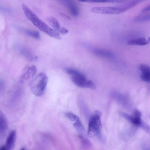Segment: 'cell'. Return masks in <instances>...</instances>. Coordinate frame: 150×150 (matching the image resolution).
<instances>
[{
	"instance_id": "1",
	"label": "cell",
	"mask_w": 150,
	"mask_h": 150,
	"mask_svg": "<svg viewBox=\"0 0 150 150\" xmlns=\"http://www.w3.org/2000/svg\"><path fill=\"white\" fill-rule=\"evenodd\" d=\"M66 73L70 75L73 83L76 86L82 88H87L95 89L96 85L91 81L87 79L85 75L74 69L66 68Z\"/></svg>"
},
{
	"instance_id": "2",
	"label": "cell",
	"mask_w": 150,
	"mask_h": 150,
	"mask_svg": "<svg viewBox=\"0 0 150 150\" xmlns=\"http://www.w3.org/2000/svg\"><path fill=\"white\" fill-rule=\"evenodd\" d=\"M135 4L131 1L124 4L116 6L95 7L91 9L94 13L109 14H117L122 13L135 6Z\"/></svg>"
},
{
	"instance_id": "3",
	"label": "cell",
	"mask_w": 150,
	"mask_h": 150,
	"mask_svg": "<svg viewBox=\"0 0 150 150\" xmlns=\"http://www.w3.org/2000/svg\"><path fill=\"white\" fill-rule=\"evenodd\" d=\"M48 81L46 74L43 72L34 78L30 83V88L32 93L36 96H42L44 93Z\"/></svg>"
},
{
	"instance_id": "4",
	"label": "cell",
	"mask_w": 150,
	"mask_h": 150,
	"mask_svg": "<svg viewBox=\"0 0 150 150\" xmlns=\"http://www.w3.org/2000/svg\"><path fill=\"white\" fill-rule=\"evenodd\" d=\"M101 116L100 112L98 111H94L91 115L89 120L87 132L88 136L94 137L100 133L102 129Z\"/></svg>"
},
{
	"instance_id": "5",
	"label": "cell",
	"mask_w": 150,
	"mask_h": 150,
	"mask_svg": "<svg viewBox=\"0 0 150 150\" xmlns=\"http://www.w3.org/2000/svg\"><path fill=\"white\" fill-rule=\"evenodd\" d=\"M40 30L50 36L57 40H60L61 37L60 34L52 29L39 18L33 24Z\"/></svg>"
},
{
	"instance_id": "6",
	"label": "cell",
	"mask_w": 150,
	"mask_h": 150,
	"mask_svg": "<svg viewBox=\"0 0 150 150\" xmlns=\"http://www.w3.org/2000/svg\"><path fill=\"white\" fill-rule=\"evenodd\" d=\"M121 114L123 117L134 125L142 127L148 131V129H149L148 127L142 122L141 119V113L138 110H135L132 115L122 112L121 113Z\"/></svg>"
},
{
	"instance_id": "7",
	"label": "cell",
	"mask_w": 150,
	"mask_h": 150,
	"mask_svg": "<svg viewBox=\"0 0 150 150\" xmlns=\"http://www.w3.org/2000/svg\"><path fill=\"white\" fill-rule=\"evenodd\" d=\"M46 20L54 29L59 34L65 35L68 32V30L67 28L62 27L57 20L54 17H49L47 18Z\"/></svg>"
},
{
	"instance_id": "8",
	"label": "cell",
	"mask_w": 150,
	"mask_h": 150,
	"mask_svg": "<svg viewBox=\"0 0 150 150\" xmlns=\"http://www.w3.org/2000/svg\"><path fill=\"white\" fill-rule=\"evenodd\" d=\"M59 3L66 7L71 14L73 16L77 17L79 14V10L76 4L72 1L68 0H60Z\"/></svg>"
},
{
	"instance_id": "9",
	"label": "cell",
	"mask_w": 150,
	"mask_h": 150,
	"mask_svg": "<svg viewBox=\"0 0 150 150\" xmlns=\"http://www.w3.org/2000/svg\"><path fill=\"white\" fill-rule=\"evenodd\" d=\"M91 52L97 56L108 58L114 57V54L110 51L96 48L91 49Z\"/></svg>"
},
{
	"instance_id": "10",
	"label": "cell",
	"mask_w": 150,
	"mask_h": 150,
	"mask_svg": "<svg viewBox=\"0 0 150 150\" xmlns=\"http://www.w3.org/2000/svg\"><path fill=\"white\" fill-rule=\"evenodd\" d=\"M139 69L141 71L140 78L142 81L146 83L150 82V68L148 65L141 64L139 66Z\"/></svg>"
},
{
	"instance_id": "11",
	"label": "cell",
	"mask_w": 150,
	"mask_h": 150,
	"mask_svg": "<svg viewBox=\"0 0 150 150\" xmlns=\"http://www.w3.org/2000/svg\"><path fill=\"white\" fill-rule=\"evenodd\" d=\"M37 72L36 67L33 65L27 67L21 76L23 80H27L33 77Z\"/></svg>"
},
{
	"instance_id": "12",
	"label": "cell",
	"mask_w": 150,
	"mask_h": 150,
	"mask_svg": "<svg viewBox=\"0 0 150 150\" xmlns=\"http://www.w3.org/2000/svg\"><path fill=\"white\" fill-rule=\"evenodd\" d=\"M16 137V131H12L7 138L4 146L6 150H11L13 148L15 143Z\"/></svg>"
},
{
	"instance_id": "13",
	"label": "cell",
	"mask_w": 150,
	"mask_h": 150,
	"mask_svg": "<svg viewBox=\"0 0 150 150\" xmlns=\"http://www.w3.org/2000/svg\"><path fill=\"white\" fill-rule=\"evenodd\" d=\"M8 123L5 115L0 110V134L3 135L6 132Z\"/></svg>"
},
{
	"instance_id": "14",
	"label": "cell",
	"mask_w": 150,
	"mask_h": 150,
	"mask_svg": "<svg viewBox=\"0 0 150 150\" xmlns=\"http://www.w3.org/2000/svg\"><path fill=\"white\" fill-rule=\"evenodd\" d=\"M149 42V39L147 40L143 37L139 38L132 39L128 41L127 44L131 45L143 46L148 44Z\"/></svg>"
},
{
	"instance_id": "15",
	"label": "cell",
	"mask_w": 150,
	"mask_h": 150,
	"mask_svg": "<svg viewBox=\"0 0 150 150\" xmlns=\"http://www.w3.org/2000/svg\"><path fill=\"white\" fill-rule=\"evenodd\" d=\"M78 1L89 3H119L125 1L122 0H80Z\"/></svg>"
},
{
	"instance_id": "16",
	"label": "cell",
	"mask_w": 150,
	"mask_h": 150,
	"mask_svg": "<svg viewBox=\"0 0 150 150\" xmlns=\"http://www.w3.org/2000/svg\"><path fill=\"white\" fill-rule=\"evenodd\" d=\"M75 121L73 124V126L76 130L80 132L84 131L85 129L79 117Z\"/></svg>"
},
{
	"instance_id": "17",
	"label": "cell",
	"mask_w": 150,
	"mask_h": 150,
	"mask_svg": "<svg viewBox=\"0 0 150 150\" xmlns=\"http://www.w3.org/2000/svg\"><path fill=\"white\" fill-rule=\"evenodd\" d=\"M24 31L26 34L32 37L37 39L40 38V35L38 31L29 30H25Z\"/></svg>"
},
{
	"instance_id": "18",
	"label": "cell",
	"mask_w": 150,
	"mask_h": 150,
	"mask_svg": "<svg viewBox=\"0 0 150 150\" xmlns=\"http://www.w3.org/2000/svg\"><path fill=\"white\" fill-rule=\"evenodd\" d=\"M150 14H144L136 17L134 19V21L137 22H144L149 20Z\"/></svg>"
},
{
	"instance_id": "19",
	"label": "cell",
	"mask_w": 150,
	"mask_h": 150,
	"mask_svg": "<svg viewBox=\"0 0 150 150\" xmlns=\"http://www.w3.org/2000/svg\"><path fill=\"white\" fill-rule=\"evenodd\" d=\"M65 116L69 120L72 121H76L78 117L73 113L71 112H68L65 114Z\"/></svg>"
},
{
	"instance_id": "20",
	"label": "cell",
	"mask_w": 150,
	"mask_h": 150,
	"mask_svg": "<svg viewBox=\"0 0 150 150\" xmlns=\"http://www.w3.org/2000/svg\"><path fill=\"white\" fill-rule=\"evenodd\" d=\"M82 145L86 147H88L90 145V143L87 139L81 135L79 136Z\"/></svg>"
},
{
	"instance_id": "21",
	"label": "cell",
	"mask_w": 150,
	"mask_h": 150,
	"mask_svg": "<svg viewBox=\"0 0 150 150\" xmlns=\"http://www.w3.org/2000/svg\"><path fill=\"white\" fill-rule=\"evenodd\" d=\"M150 10V6L149 5L144 7L142 10L141 12L144 13Z\"/></svg>"
},
{
	"instance_id": "22",
	"label": "cell",
	"mask_w": 150,
	"mask_h": 150,
	"mask_svg": "<svg viewBox=\"0 0 150 150\" xmlns=\"http://www.w3.org/2000/svg\"><path fill=\"white\" fill-rule=\"evenodd\" d=\"M0 150H6L5 146H2L0 148Z\"/></svg>"
},
{
	"instance_id": "23",
	"label": "cell",
	"mask_w": 150,
	"mask_h": 150,
	"mask_svg": "<svg viewBox=\"0 0 150 150\" xmlns=\"http://www.w3.org/2000/svg\"><path fill=\"white\" fill-rule=\"evenodd\" d=\"M20 150H25V149L23 148L21 149Z\"/></svg>"
}]
</instances>
